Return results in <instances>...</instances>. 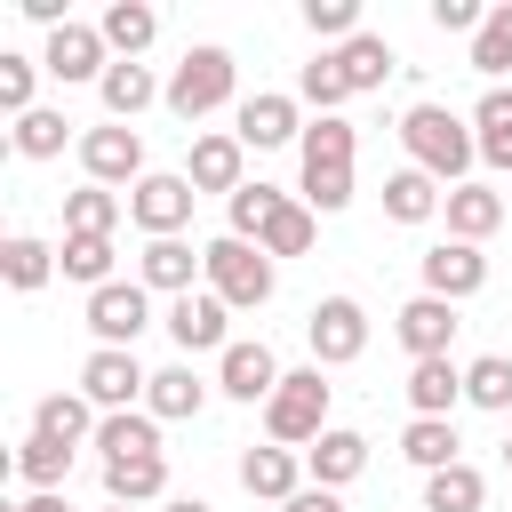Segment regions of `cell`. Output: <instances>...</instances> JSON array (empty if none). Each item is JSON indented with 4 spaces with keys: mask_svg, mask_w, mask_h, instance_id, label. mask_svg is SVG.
<instances>
[{
    "mask_svg": "<svg viewBox=\"0 0 512 512\" xmlns=\"http://www.w3.org/2000/svg\"><path fill=\"white\" fill-rule=\"evenodd\" d=\"M400 152H408V168H424L432 184H472V168H480V136H472V112H448V104H432V96H416L408 112H400Z\"/></svg>",
    "mask_w": 512,
    "mask_h": 512,
    "instance_id": "cell-1",
    "label": "cell"
},
{
    "mask_svg": "<svg viewBox=\"0 0 512 512\" xmlns=\"http://www.w3.org/2000/svg\"><path fill=\"white\" fill-rule=\"evenodd\" d=\"M240 96V64H232V48H216V40H200V48H184L176 56V72H168V112L192 128V120H208V112H224ZM240 112V104H232Z\"/></svg>",
    "mask_w": 512,
    "mask_h": 512,
    "instance_id": "cell-2",
    "label": "cell"
},
{
    "mask_svg": "<svg viewBox=\"0 0 512 512\" xmlns=\"http://www.w3.org/2000/svg\"><path fill=\"white\" fill-rule=\"evenodd\" d=\"M200 288H216L232 312H264L272 304V288H280V264L256 248V240H232V232H216L208 248H200Z\"/></svg>",
    "mask_w": 512,
    "mask_h": 512,
    "instance_id": "cell-3",
    "label": "cell"
},
{
    "mask_svg": "<svg viewBox=\"0 0 512 512\" xmlns=\"http://www.w3.org/2000/svg\"><path fill=\"white\" fill-rule=\"evenodd\" d=\"M328 392H336L328 368H312V360L288 368L280 392L264 400V440H280V448H312V440L328 432Z\"/></svg>",
    "mask_w": 512,
    "mask_h": 512,
    "instance_id": "cell-4",
    "label": "cell"
},
{
    "mask_svg": "<svg viewBox=\"0 0 512 512\" xmlns=\"http://www.w3.org/2000/svg\"><path fill=\"white\" fill-rule=\"evenodd\" d=\"M96 416H120V408H144V392H152V368L136 360V352H112V344H96L88 360H80V384H72Z\"/></svg>",
    "mask_w": 512,
    "mask_h": 512,
    "instance_id": "cell-5",
    "label": "cell"
},
{
    "mask_svg": "<svg viewBox=\"0 0 512 512\" xmlns=\"http://www.w3.org/2000/svg\"><path fill=\"white\" fill-rule=\"evenodd\" d=\"M80 176L88 184H104V192H136L152 168H144V136L136 128H120V120H104V128H80Z\"/></svg>",
    "mask_w": 512,
    "mask_h": 512,
    "instance_id": "cell-6",
    "label": "cell"
},
{
    "mask_svg": "<svg viewBox=\"0 0 512 512\" xmlns=\"http://www.w3.org/2000/svg\"><path fill=\"white\" fill-rule=\"evenodd\" d=\"M192 176L184 168H152L136 192H128V224L144 232V240H184V224H192Z\"/></svg>",
    "mask_w": 512,
    "mask_h": 512,
    "instance_id": "cell-7",
    "label": "cell"
},
{
    "mask_svg": "<svg viewBox=\"0 0 512 512\" xmlns=\"http://www.w3.org/2000/svg\"><path fill=\"white\" fill-rule=\"evenodd\" d=\"M304 344H312V368H352L368 352V304L360 296H320L312 320H304Z\"/></svg>",
    "mask_w": 512,
    "mask_h": 512,
    "instance_id": "cell-8",
    "label": "cell"
},
{
    "mask_svg": "<svg viewBox=\"0 0 512 512\" xmlns=\"http://www.w3.org/2000/svg\"><path fill=\"white\" fill-rule=\"evenodd\" d=\"M160 328L176 336V352L184 360H200V352H232V304L216 296V288H192V296H176L168 312H160Z\"/></svg>",
    "mask_w": 512,
    "mask_h": 512,
    "instance_id": "cell-9",
    "label": "cell"
},
{
    "mask_svg": "<svg viewBox=\"0 0 512 512\" xmlns=\"http://www.w3.org/2000/svg\"><path fill=\"white\" fill-rule=\"evenodd\" d=\"M304 104L288 96V88H256V96H240V112H232V136L248 144V152H280V144H304Z\"/></svg>",
    "mask_w": 512,
    "mask_h": 512,
    "instance_id": "cell-10",
    "label": "cell"
},
{
    "mask_svg": "<svg viewBox=\"0 0 512 512\" xmlns=\"http://www.w3.org/2000/svg\"><path fill=\"white\" fill-rule=\"evenodd\" d=\"M152 328V288L144 280H112L88 296V336L112 344V352H136V336Z\"/></svg>",
    "mask_w": 512,
    "mask_h": 512,
    "instance_id": "cell-11",
    "label": "cell"
},
{
    "mask_svg": "<svg viewBox=\"0 0 512 512\" xmlns=\"http://www.w3.org/2000/svg\"><path fill=\"white\" fill-rule=\"evenodd\" d=\"M280 376H288V368H280V352H272L264 336H232V352L216 360V392L240 400V408H264V400L280 392Z\"/></svg>",
    "mask_w": 512,
    "mask_h": 512,
    "instance_id": "cell-12",
    "label": "cell"
},
{
    "mask_svg": "<svg viewBox=\"0 0 512 512\" xmlns=\"http://www.w3.org/2000/svg\"><path fill=\"white\" fill-rule=\"evenodd\" d=\"M40 72L48 80H64V88H96L104 72H112V48H104V32L96 24H64V32H48V48H40Z\"/></svg>",
    "mask_w": 512,
    "mask_h": 512,
    "instance_id": "cell-13",
    "label": "cell"
},
{
    "mask_svg": "<svg viewBox=\"0 0 512 512\" xmlns=\"http://www.w3.org/2000/svg\"><path fill=\"white\" fill-rule=\"evenodd\" d=\"M416 280H424V296L464 304V296H480V288H488V256H480L472 240H432V248L416 256Z\"/></svg>",
    "mask_w": 512,
    "mask_h": 512,
    "instance_id": "cell-14",
    "label": "cell"
},
{
    "mask_svg": "<svg viewBox=\"0 0 512 512\" xmlns=\"http://www.w3.org/2000/svg\"><path fill=\"white\" fill-rule=\"evenodd\" d=\"M456 328H464V320H456V304H448V296H424V288L392 312V336H400V352H408V360H448Z\"/></svg>",
    "mask_w": 512,
    "mask_h": 512,
    "instance_id": "cell-15",
    "label": "cell"
},
{
    "mask_svg": "<svg viewBox=\"0 0 512 512\" xmlns=\"http://www.w3.org/2000/svg\"><path fill=\"white\" fill-rule=\"evenodd\" d=\"M184 176H192V192H240L248 184V144L232 136V128H200L192 136V152H184Z\"/></svg>",
    "mask_w": 512,
    "mask_h": 512,
    "instance_id": "cell-16",
    "label": "cell"
},
{
    "mask_svg": "<svg viewBox=\"0 0 512 512\" xmlns=\"http://www.w3.org/2000/svg\"><path fill=\"white\" fill-rule=\"evenodd\" d=\"M304 472H312V488H352L360 472H368V432H352V424H328L312 448H304Z\"/></svg>",
    "mask_w": 512,
    "mask_h": 512,
    "instance_id": "cell-17",
    "label": "cell"
},
{
    "mask_svg": "<svg viewBox=\"0 0 512 512\" xmlns=\"http://www.w3.org/2000/svg\"><path fill=\"white\" fill-rule=\"evenodd\" d=\"M304 480H312V472H304V448H280V440H264V448H240V488H248V496H264V504H288Z\"/></svg>",
    "mask_w": 512,
    "mask_h": 512,
    "instance_id": "cell-18",
    "label": "cell"
},
{
    "mask_svg": "<svg viewBox=\"0 0 512 512\" xmlns=\"http://www.w3.org/2000/svg\"><path fill=\"white\" fill-rule=\"evenodd\" d=\"M208 392H216V376H200L192 360H168V368H152V392H144V408H152L160 424H192V416L208 408Z\"/></svg>",
    "mask_w": 512,
    "mask_h": 512,
    "instance_id": "cell-19",
    "label": "cell"
},
{
    "mask_svg": "<svg viewBox=\"0 0 512 512\" xmlns=\"http://www.w3.org/2000/svg\"><path fill=\"white\" fill-rule=\"evenodd\" d=\"M96 104H104V120L136 128V112L168 104V80H152V64H112V72L96 80Z\"/></svg>",
    "mask_w": 512,
    "mask_h": 512,
    "instance_id": "cell-20",
    "label": "cell"
},
{
    "mask_svg": "<svg viewBox=\"0 0 512 512\" xmlns=\"http://www.w3.org/2000/svg\"><path fill=\"white\" fill-rule=\"evenodd\" d=\"M208 264H200V248L192 240H144V256H136V280L152 288V296H192V280H200Z\"/></svg>",
    "mask_w": 512,
    "mask_h": 512,
    "instance_id": "cell-21",
    "label": "cell"
},
{
    "mask_svg": "<svg viewBox=\"0 0 512 512\" xmlns=\"http://www.w3.org/2000/svg\"><path fill=\"white\" fill-rule=\"evenodd\" d=\"M96 32H104L112 64H144V48L160 40V8H152V0H112V8L96 16Z\"/></svg>",
    "mask_w": 512,
    "mask_h": 512,
    "instance_id": "cell-22",
    "label": "cell"
},
{
    "mask_svg": "<svg viewBox=\"0 0 512 512\" xmlns=\"http://www.w3.org/2000/svg\"><path fill=\"white\" fill-rule=\"evenodd\" d=\"M408 408L416 416H456L464 408V360H408Z\"/></svg>",
    "mask_w": 512,
    "mask_h": 512,
    "instance_id": "cell-23",
    "label": "cell"
},
{
    "mask_svg": "<svg viewBox=\"0 0 512 512\" xmlns=\"http://www.w3.org/2000/svg\"><path fill=\"white\" fill-rule=\"evenodd\" d=\"M88 448H96L104 464H120V456H168V448H160V416H152V408H120V416H104Z\"/></svg>",
    "mask_w": 512,
    "mask_h": 512,
    "instance_id": "cell-24",
    "label": "cell"
},
{
    "mask_svg": "<svg viewBox=\"0 0 512 512\" xmlns=\"http://www.w3.org/2000/svg\"><path fill=\"white\" fill-rule=\"evenodd\" d=\"M400 456L432 480V472H448V464H464V440H456V416H408V432H400Z\"/></svg>",
    "mask_w": 512,
    "mask_h": 512,
    "instance_id": "cell-25",
    "label": "cell"
},
{
    "mask_svg": "<svg viewBox=\"0 0 512 512\" xmlns=\"http://www.w3.org/2000/svg\"><path fill=\"white\" fill-rule=\"evenodd\" d=\"M104 504H168V456H120L104 464Z\"/></svg>",
    "mask_w": 512,
    "mask_h": 512,
    "instance_id": "cell-26",
    "label": "cell"
},
{
    "mask_svg": "<svg viewBox=\"0 0 512 512\" xmlns=\"http://www.w3.org/2000/svg\"><path fill=\"white\" fill-rule=\"evenodd\" d=\"M328 56H336V72H344V88H352V96H368V88H384V80L400 72V56H392V40H384V32H360V40L328 48Z\"/></svg>",
    "mask_w": 512,
    "mask_h": 512,
    "instance_id": "cell-27",
    "label": "cell"
},
{
    "mask_svg": "<svg viewBox=\"0 0 512 512\" xmlns=\"http://www.w3.org/2000/svg\"><path fill=\"white\" fill-rule=\"evenodd\" d=\"M440 208H448V184H432L424 168H392L384 176V216L392 224H432Z\"/></svg>",
    "mask_w": 512,
    "mask_h": 512,
    "instance_id": "cell-28",
    "label": "cell"
},
{
    "mask_svg": "<svg viewBox=\"0 0 512 512\" xmlns=\"http://www.w3.org/2000/svg\"><path fill=\"white\" fill-rule=\"evenodd\" d=\"M440 216H448V240H472V248H480V240L504 224V192H496V184H456Z\"/></svg>",
    "mask_w": 512,
    "mask_h": 512,
    "instance_id": "cell-29",
    "label": "cell"
},
{
    "mask_svg": "<svg viewBox=\"0 0 512 512\" xmlns=\"http://www.w3.org/2000/svg\"><path fill=\"white\" fill-rule=\"evenodd\" d=\"M56 272H64V264H56V248H48L40 232H8V240H0V280H8L16 296H32V288H48Z\"/></svg>",
    "mask_w": 512,
    "mask_h": 512,
    "instance_id": "cell-30",
    "label": "cell"
},
{
    "mask_svg": "<svg viewBox=\"0 0 512 512\" xmlns=\"http://www.w3.org/2000/svg\"><path fill=\"white\" fill-rule=\"evenodd\" d=\"M72 456H80V448H64V440H48V432H24V448H16L24 496H56V488L72 480Z\"/></svg>",
    "mask_w": 512,
    "mask_h": 512,
    "instance_id": "cell-31",
    "label": "cell"
},
{
    "mask_svg": "<svg viewBox=\"0 0 512 512\" xmlns=\"http://www.w3.org/2000/svg\"><path fill=\"white\" fill-rule=\"evenodd\" d=\"M64 144L80 152V136H72V120H64L56 104H40V112H24V120L8 128V152H16V160H56Z\"/></svg>",
    "mask_w": 512,
    "mask_h": 512,
    "instance_id": "cell-32",
    "label": "cell"
},
{
    "mask_svg": "<svg viewBox=\"0 0 512 512\" xmlns=\"http://www.w3.org/2000/svg\"><path fill=\"white\" fill-rule=\"evenodd\" d=\"M288 200H296V192H280V184L256 176V184H240V192L224 200V232H232V240H264V224H272Z\"/></svg>",
    "mask_w": 512,
    "mask_h": 512,
    "instance_id": "cell-33",
    "label": "cell"
},
{
    "mask_svg": "<svg viewBox=\"0 0 512 512\" xmlns=\"http://www.w3.org/2000/svg\"><path fill=\"white\" fill-rule=\"evenodd\" d=\"M112 232H64V248H56V264H64V280H80L88 296L96 288H112Z\"/></svg>",
    "mask_w": 512,
    "mask_h": 512,
    "instance_id": "cell-34",
    "label": "cell"
},
{
    "mask_svg": "<svg viewBox=\"0 0 512 512\" xmlns=\"http://www.w3.org/2000/svg\"><path fill=\"white\" fill-rule=\"evenodd\" d=\"M96 424H104V416H96L80 392H48V400L32 408V432H48V440H64V448H88Z\"/></svg>",
    "mask_w": 512,
    "mask_h": 512,
    "instance_id": "cell-35",
    "label": "cell"
},
{
    "mask_svg": "<svg viewBox=\"0 0 512 512\" xmlns=\"http://www.w3.org/2000/svg\"><path fill=\"white\" fill-rule=\"evenodd\" d=\"M472 136H480V168H512V88H480Z\"/></svg>",
    "mask_w": 512,
    "mask_h": 512,
    "instance_id": "cell-36",
    "label": "cell"
},
{
    "mask_svg": "<svg viewBox=\"0 0 512 512\" xmlns=\"http://www.w3.org/2000/svg\"><path fill=\"white\" fill-rule=\"evenodd\" d=\"M464 408H488V416L512 408V352H480V360H464Z\"/></svg>",
    "mask_w": 512,
    "mask_h": 512,
    "instance_id": "cell-37",
    "label": "cell"
},
{
    "mask_svg": "<svg viewBox=\"0 0 512 512\" xmlns=\"http://www.w3.org/2000/svg\"><path fill=\"white\" fill-rule=\"evenodd\" d=\"M472 72H480L488 88H504V72H512V0H496L488 24L472 32Z\"/></svg>",
    "mask_w": 512,
    "mask_h": 512,
    "instance_id": "cell-38",
    "label": "cell"
},
{
    "mask_svg": "<svg viewBox=\"0 0 512 512\" xmlns=\"http://www.w3.org/2000/svg\"><path fill=\"white\" fill-rule=\"evenodd\" d=\"M352 152H360V128L336 112V120H312L304 128V144H296V160L304 168H352Z\"/></svg>",
    "mask_w": 512,
    "mask_h": 512,
    "instance_id": "cell-39",
    "label": "cell"
},
{
    "mask_svg": "<svg viewBox=\"0 0 512 512\" xmlns=\"http://www.w3.org/2000/svg\"><path fill=\"white\" fill-rule=\"evenodd\" d=\"M120 216H128V192H104V184L64 192V232H120Z\"/></svg>",
    "mask_w": 512,
    "mask_h": 512,
    "instance_id": "cell-40",
    "label": "cell"
},
{
    "mask_svg": "<svg viewBox=\"0 0 512 512\" xmlns=\"http://www.w3.org/2000/svg\"><path fill=\"white\" fill-rule=\"evenodd\" d=\"M480 504H488L480 464H448V472H432V480H424V512H480Z\"/></svg>",
    "mask_w": 512,
    "mask_h": 512,
    "instance_id": "cell-41",
    "label": "cell"
},
{
    "mask_svg": "<svg viewBox=\"0 0 512 512\" xmlns=\"http://www.w3.org/2000/svg\"><path fill=\"white\" fill-rule=\"evenodd\" d=\"M312 240H320V216H312L304 200H288V208H280V216L264 224V240H256V248H264V256L280 264V256H312Z\"/></svg>",
    "mask_w": 512,
    "mask_h": 512,
    "instance_id": "cell-42",
    "label": "cell"
},
{
    "mask_svg": "<svg viewBox=\"0 0 512 512\" xmlns=\"http://www.w3.org/2000/svg\"><path fill=\"white\" fill-rule=\"evenodd\" d=\"M296 104H312L320 120H336V104H352V88H344V72H336V56H328V48L296 72Z\"/></svg>",
    "mask_w": 512,
    "mask_h": 512,
    "instance_id": "cell-43",
    "label": "cell"
},
{
    "mask_svg": "<svg viewBox=\"0 0 512 512\" xmlns=\"http://www.w3.org/2000/svg\"><path fill=\"white\" fill-rule=\"evenodd\" d=\"M32 88H40V56H16V48H0V112H8V120L40 112V104H32Z\"/></svg>",
    "mask_w": 512,
    "mask_h": 512,
    "instance_id": "cell-44",
    "label": "cell"
},
{
    "mask_svg": "<svg viewBox=\"0 0 512 512\" xmlns=\"http://www.w3.org/2000/svg\"><path fill=\"white\" fill-rule=\"evenodd\" d=\"M304 32L344 48V40H360L368 24H360V0H304Z\"/></svg>",
    "mask_w": 512,
    "mask_h": 512,
    "instance_id": "cell-45",
    "label": "cell"
},
{
    "mask_svg": "<svg viewBox=\"0 0 512 512\" xmlns=\"http://www.w3.org/2000/svg\"><path fill=\"white\" fill-rule=\"evenodd\" d=\"M432 24H440V32H464V40H472V32L488 24V8H480V0H432Z\"/></svg>",
    "mask_w": 512,
    "mask_h": 512,
    "instance_id": "cell-46",
    "label": "cell"
},
{
    "mask_svg": "<svg viewBox=\"0 0 512 512\" xmlns=\"http://www.w3.org/2000/svg\"><path fill=\"white\" fill-rule=\"evenodd\" d=\"M280 512H344V496H336V488H312V480H304V488H296V496H288Z\"/></svg>",
    "mask_w": 512,
    "mask_h": 512,
    "instance_id": "cell-47",
    "label": "cell"
},
{
    "mask_svg": "<svg viewBox=\"0 0 512 512\" xmlns=\"http://www.w3.org/2000/svg\"><path fill=\"white\" fill-rule=\"evenodd\" d=\"M16 8H24L32 24H48V32H64V24H72V16H64V0H16Z\"/></svg>",
    "mask_w": 512,
    "mask_h": 512,
    "instance_id": "cell-48",
    "label": "cell"
},
{
    "mask_svg": "<svg viewBox=\"0 0 512 512\" xmlns=\"http://www.w3.org/2000/svg\"><path fill=\"white\" fill-rule=\"evenodd\" d=\"M8 512H72V504H64V488H56V496H16Z\"/></svg>",
    "mask_w": 512,
    "mask_h": 512,
    "instance_id": "cell-49",
    "label": "cell"
},
{
    "mask_svg": "<svg viewBox=\"0 0 512 512\" xmlns=\"http://www.w3.org/2000/svg\"><path fill=\"white\" fill-rule=\"evenodd\" d=\"M160 512H216V504H208V496H168Z\"/></svg>",
    "mask_w": 512,
    "mask_h": 512,
    "instance_id": "cell-50",
    "label": "cell"
},
{
    "mask_svg": "<svg viewBox=\"0 0 512 512\" xmlns=\"http://www.w3.org/2000/svg\"><path fill=\"white\" fill-rule=\"evenodd\" d=\"M504 472H512V440H504Z\"/></svg>",
    "mask_w": 512,
    "mask_h": 512,
    "instance_id": "cell-51",
    "label": "cell"
},
{
    "mask_svg": "<svg viewBox=\"0 0 512 512\" xmlns=\"http://www.w3.org/2000/svg\"><path fill=\"white\" fill-rule=\"evenodd\" d=\"M104 512H128V504H104Z\"/></svg>",
    "mask_w": 512,
    "mask_h": 512,
    "instance_id": "cell-52",
    "label": "cell"
}]
</instances>
